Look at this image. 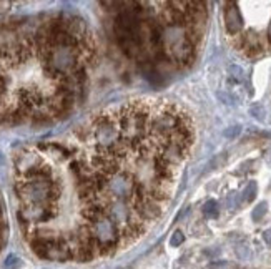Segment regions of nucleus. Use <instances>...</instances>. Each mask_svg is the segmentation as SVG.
Returning a JSON list of instances; mask_svg holds the SVG:
<instances>
[{
  "label": "nucleus",
  "instance_id": "f257e3e1",
  "mask_svg": "<svg viewBox=\"0 0 271 269\" xmlns=\"http://www.w3.org/2000/svg\"><path fill=\"white\" fill-rule=\"evenodd\" d=\"M195 143L191 115L162 98H137L97 113L72 142L15 156L19 221L25 233L72 196V259L90 261L131 244L165 215Z\"/></svg>",
  "mask_w": 271,
  "mask_h": 269
},
{
  "label": "nucleus",
  "instance_id": "f03ea898",
  "mask_svg": "<svg viewBox=\"0 0 271 269\" xmlns=\"http://www.w3.org/2000/svg\"><path fill=\"white\" fill-rule=\"evenodd\" d=\"M113 35L152 83L195 61L207 29L205 2H117Z\"/></svg>",
  "mask_w": 271,
  "mask_h": 269
},
{
  "label": "nucleus",
  "instance_id": "7ed1b4c3",
  "mask_svg": "<svg viewBox=\"0 0 271 269\" xmlns=\"http://www.w3.org/2000/svg\"><path fill=\"white\" fill-rule=\"evenodd\" d=\"M223 17H225L226 33H228L231 38H236L243 30V15H241V10H240V4L238 2H226L225 10H223Z\"/></svg>",
  "mask_w": 271,
  "mask_h": 269
},
{
  "label": "nucleus",
  "instance_id": "20e7f679",
  "mask_svg": "<svg viewBox=\"0 0 271 269\" xmlns=\"http://www.w3.org/2000/svg\"><path fill=\"white\" fill-rule=\"evenodd\" d=\"M203 213H205V216H207V218H217L218 216V203H217V201H213V199H210L208 203L205 205Z\"/></svg>",
  "mask_w": 271,
  "mask_h": 269
},
{
  "label": "nucleus",
  "instance_id": "39448f33",
  "mask_svg": "<svg viewBox=\"0 0 271 269\" xmlns=\"http://www.w3.org/2000/svg\"><path fill=\"white\" fill-rule=\"evenodd\" d=\"M264 213H266V203L258 205L256 208H254V211H253V220L254 221H259L264 216Z\"/></svg>",
  "mask_w": 271,
  "mask_h": 269
},
{
  "label": "nucleus",
  "instance_id": "423d86ee",
  "mask_svg": "<svg viewBox=\"0 0 271 269\" xmlns=\"http://www.w3.org/2000/svg\"><path fill=\"white\" fill-rule=\"evenodd\" d=\"M254 196H256V183L251 181L250 184H248V188H246V191H245V199L246 201H251Z\"/></svg>",
  "mask_w": 271,
  "mask_h": 269
},
{
  "label": "nucleus",
  "instance_id": "0eeeda50",
  "mask_svg": "<svg viewBox=\"0 0 271 269\" xmlns=\"http://www.w3.org/2000/svg\"><path fill=\"white\" fill-rule=\"evenodd\" d=\"M183 241H185L183 233H181V231H175V233H173V236H171V239H170V244H171V246H175V248H176V246H180L181 243H183Z\"/></svg>",
  "mask_w": 271,
  "mask_h": 269
},
{
  "label": "nucleus",
  "instance_id": "6e6552de",
  "mask_svg": "<svg viewBox=\"0 0 271 269\" xmlns=\"http://www.w3.org/2000/svg\"><path fill=\"white\" fill-rule=\"evenodd\" d=\"M20 266V259H17L15 256H10L7 261H5V269H15Z\"/></svg>",
  "mask_w": 271,
  "mask_h": 269
},
{
  "label": "nucleus",
  "instance_id": "1a4fd4ad",
  "mask_svg": "<svg viewBox=\"0 0 271 269\" xmlns=\"http://www.w3.org/2000/svg\"><path fill=\"white\" fill-rule=\"evenodd\" d=\"M263 239L266 241V244L271 246V229H266V231L263 233Z\"/></svg>",
  "mask_w": 271,
  "mask_h": 269
}]
</instances>
